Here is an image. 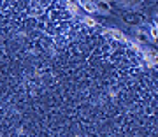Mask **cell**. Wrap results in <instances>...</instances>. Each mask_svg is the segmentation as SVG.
I'll list each match as a JSON object with an SVG mask.
<instances>
[{
	"instance_id": "obj_1",
	"label": "cell",
	"mask_w": 158,
	"mask_h": 137,
	"mask_svg": "<svg viewBox=\"0 0 158 137\" xmlns=\"http://www.w3.org/2000/svg\"><path fill=\"white\" fill-rule=\"evenodd\" d=\"M95 9H102V12H107L111 9V6H109V2H97Z\"/></svg>"
}]
</instances>
